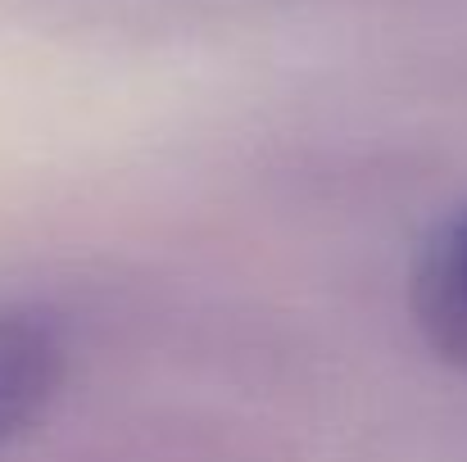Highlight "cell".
Here are the masks:
<instances>
[{
    "label": "cell",
    "mask_w": 467,
    "mask_h": 462,
    "mask_svg": "<svg viewBox=\"0 0 467 462\" xmlns=\"http://www.w3.org/2000/svg\"><path fill=\"white\" fill-rule=\"evenodd\" d=\"M68 372L64 335L36 317L5 308L0 313V445L23 436L59 395Z\"/></svg>",
    "instance_id": "1"
},
{
    "label": "cell",
    "mask_w": 467,
    "mask_h": 462,
    "mask_svg": "<svg viewBox=\"0 0 467 462\" xmlns=\"http://www.w3.org/2000/svg\"><path fill=\"white\" fill-rule=\"evenodd\" d=\"M409 300L427 349L454 367H467V204L427 236L413 263Z\"/></svg>",
    "instance_id": "2"
}]
</instances>
